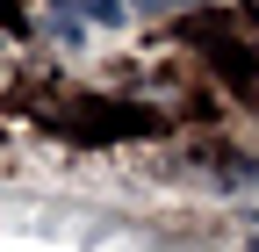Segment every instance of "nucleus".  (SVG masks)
Here are the masks:
<instances>
[]
</instances>
